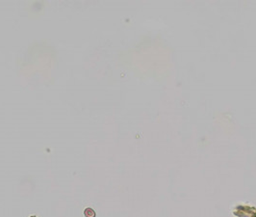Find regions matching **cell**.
I'll return each instance as SVG.
<instances>
[{
    "label": "cell",
    "mask_w": 256,
    "mask_h": 217,
    "mask_svg": "<svg viewBox=\"0 0 256 217\" xmlns=\"http://www.w3.org/2000/svg\"><path fill=\"white\" fill-rule=\"evenodd\" d=\"M84 215L85 217H95V211L91 208H87L84 210Z\"/></svg>",
    "instance_id": "obj_1"
},
{
    "label": "cell",
    "mask_w": 256,
    "mask_h": 217,
    "mask_svg": "<svg viewBox=\"0 0 256 217\" xmlns=\"http://www.w3.org/2000/svg\"><path fill=\"white\" fill-rule=\"evenodd\" d=\"M30 217H37V216H35V215H32V216H30Z\"/></svg>",
    "instance_id": "obj_2"
}]
</instances>
